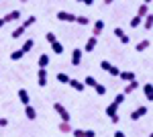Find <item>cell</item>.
<instances>
[{
    "instance_id": "cell-10",
    "label": "cell",
    "mask_w": 153,
    "mask_h": 137,
    "mask_svg": "<svg viewBox=\"0 0 153 137\" xmlns=\"http://www.w3.org/2000/svg\"><path fill=\"white\" fill-rule=\"evenodd\" d=\"M96 45H98V37L92 35V37H88V39H86V51H88V53H90V51H94Z\"/></svg>"
},
{
    "instance_id": "cell-45",
    "label": "cell",
    "mask_w": 153,
    "mask_h": 137,
    "mask_svg": "<svg viewBox=\"0 0 153 137\" xmlns=\"http://www.w3.org/2000/svg\"><path fill=\"white\" fill-rule=\"evenodd\" d=\"M149 137H153V131H151V135H149Z\"/></svg>"
},
{
    "instance_id": "cell-43",
    "label": "cell",
    "mask_w": 153,
    "mask_h": 137,
    "mask_svg": "<svg viewBox=\"0 0 153 137\" xmlns=\"http://www.w3.org/2000/svg\"><path fill=\"white\" fill-rule=\"evenodd\" d=\"M112 2H114V0H104V4H106V6H110Z\"/></svg>"
},
{
    "instance_id": "cell-36",
    "label": "cell",
    "mask_w": 153,
    "mask_h": 137,
    "mask_svg": "<svg viewBox=\"0 0 153 137\" xmlns=\"http://www.w3.org/2000/svg\"><path fill=\"white\" fill-rule=\"evenodd\" d=\"M100 68L104 70V72H108V68H110V61H106V59H102V61H100Z\"/></svg>"
},
{
    "instance_id": "cell-13",
    "label": "cell",
    "mask_w": 153,
    "mask_h": 137,
    "mask_svg": "<svg viewBox=\"0 0 153 137\" xmlns=\"http://www.w3.org/2000/svg\"><path fill=\"white\" fill-rule=\"evenodd\" d=\"M68 84H70V86H71V88H74L76 92H82L84 88H86V86H84V82L76 80V78H70V82H68Z\"/></svg>"
},
{
    "instance_id": "cell-28",
    "label": "cell",
    "mask_w": 153,
    "mask_h": 137,
    "mask_svg": "<svg viewBox=\"0 0 153 137\" xmlns=\"http://www.w3.org/2000/svg\"><path fill=\"white\" fill-rule=\"evenodd\" d=\"M55 78H57V82H61V84H68V82H70V76H68V74H63V72H59Z\"/></svg>"
},
{
    "instance_id": "cell-1",
    "label": "cell",
    "mask_w": 153,
    "mask_h": 137,
    "mask_svg": "<svg viewBox=\"0 0 153 137\" xmlns=\"http://www.w3.org/2000/svg\"><path fill=\"white\" fill-rule=\"evenodd\" d=\"M53 111L59 115V119H61V121H70V119H71L70 111H68V109H65L61 103H53Z\"/></svg>"
},
{
    "instance_id": "cell-38",
    "label": "cell",
    "mask_w": 153,
    "mask_h": 137,
    "mask_svg": "<svg viewBox=\"0 0 153 137\" xmlns=\"http://www.w3.org/2000/svg\"><path fill=\"white\" fill-rule=\"evenodd\" d=\"M8 125V119L6 117H0V127H6Z\"/></svg>"
},
{
    "instance_id": "cell-7",
    "label": "cell",
    "mask_w": 153,
    "mask_h": 137,
    "mask_svg": "<svg viewBox=\"0 0 153 137\" xmlns=\"http://www.w3.org/2000/svg\"><path fill=\"white\" fill-rule=\"evenodd\" d=\"M82 49H74L71 51V66H80L82 64Z\"/></svg>"
},
{
    "instance_id": "cell-3",
    "label": "cell",
    "mask_w": 153,
    "mask_h": 137,
    "mask_svg": "<svg viewBox=\"0 0 153 137\" xmlns=\"http://www.w3.org/2000/svg\"><path fill=\"white\" fill-rule=\"evenodd\" d=\"M145 115H147V106H137V109L131 111V121H139Z\"/></svg>"
},
{
    "instance_id": "cell-2",
    "label": "cell",
    "mask_w": 153,
    "mask_h": 137,
    "mask_svg": "<svg viewBox=\"0 0 153 137\" xmlns=\"http://www.w3.org/2000/svg\"><path fill=\"white\" fill-rule=\"evenodd\" d=\"M57 21H61V23H76V14H71V12H68V10H59Z\"/></svg>"
},
{
    "instance_id": "cell-34",
    "label": "cell",
    "mask_w": 153,
    "mask_h": 137,
    "mask_svg": "<svg viewBox=\"0 0 153 137\" xmlns=\"http://www.w3.org/2000/svg\"><path fill=\"white\" fill-rule=\"evenodd\" d=\"M45 37H47V41H49V43H53V41H57V35L53 33V31H49V33L45 35Z\"/></svg>"
},
{
    "instance_id": "cell-20",
    "label": "cell",
    "mask_w": 153,
    "mask_h": 137,
    "mask_svg": "<svg viewBox=\"0 0 153 137\" xmlns=\"http://www.w3.org/2000/svg\"><path fill=\"white\" fill-rule=\"evenodd\" d=\"M106 115H108V117H112V115H118V104L114 103V100H112V103L106 106Z\"/></svg>"
},
{
    "instance_id": "cell-9",
    "label": "cell",
    "mask_w": 153,
    "mask_h": 137,
    "mask_svg": "<svg viewBox=\"0 0 153 137\" xmlns=\"http://www.w3.org/2000/svg\"><path fill=\"white\" fill-rule=\"evenodd\" d=\"M137 88H139V82H137V78H135V80L127 82V86H125V90H123V94L127 96V94H131V92H135Z\"/></svg>"
},
{
    "instance_id": "cell-37",
    "label": "cell",
    "mask_w": 153,
    "mask_h": 137,
    "mask_svg": "<svg viewBox=\"0 0 153 137\" xmlns=\"http://www.w3.org/2000/svg\"><path fill=\"white\" fill-rule=\"evenodd\" d=\"M118 121H120L118 115H112V117H110V123H112V125H118Z\"/></svg>"
},
{
    "instance_id": "cell-24",
    "label": "cell",
    "mask_w": 153,
    "mask_h": 137,
    "mask_svg": "<svg viewBox=\"0 0 153 137\" xmlns=\"http://www.w3.org/2000/svg\"><path fill=\"white\" fill-rule=\"evenodd\" d=\"M51 47H53V53H55V55H61V53H63V45H61L59 41H53Z\"/></svg>"
},
{
    "instance_id": "cell-8",
    "label": "cell",
    "mask_w": 153,
    "mask_h": 137,
    "mask_svg": "<svg viewBox=\"0 0 153 137\" xmlns=\"http://www.w3.org/2000/svg\"><path fill=\"white\" fill-rule=\"evenodd\" d=\"M143 94H145V98L153 103V84L151 82H147V84H143Z\"/></svg>"
},
{
    "instance_id": "cell-26",
    "label": "cell",
    "mask_w": 153,
    "mask_h": 137,
    "mask_svg": "<svg viewBox=\"0 0 153 137\" xmlns=\"http://www.w3.org/2000/svg\"><path fill=\"white\" fill-rule=\"evenodd\" d=\"M94 90H96V94H100V96H104V94H106V86H104V84H100V82H96Z\"/></svg>"
},
{
    "instance_id": "cell-5",
    "label": "cell",
    "mask_w": 153,
    "mask_h": 137,
    "mask_svg": "<svg viewBox=\"0 0 153 137\" xmlns=\"http://www.w3.org/2000/svg\"><path fill=\"white\" fill-rule=\"evenodd\" d=\"M4 21H6V25L8 23H16V21H21V10H10L6 16H4Z\"/></svg>"
},
{
    "instance_id": "cell-30",
    "label": "cell",
    "mask_w": 153,
    "mask_h": 137,
    "mask_svg": "<svg viewBox=\"0 0 153 137\" xmlns=\"http://www.w3.org/2000/svg\"><path fill=\"white\" fill-rule=\"evenodd\" d=\"M76 23L86 27V25H90V19H88V16H76Z\"/></svg>"
},
{
    "instance_id": "cell-25",
    "label": "cell",
    "mask_w": 153,
    "mask_h": 137,
    "mask_svg": "<svg viewBox=\"0 0 153 137\" xmlns=\"http://www.w3.org/2000/svg\"><path fill=\"white\" fill-rule=\"evenodd\" d=\"M23 57H25V53L21 51V49H14V51L10 53V59H12V61H19V59H23Z\"/></svg>"
},
{
    "instance_id": "cell-35",
    "label": "cell",
    "mask_w": 153,
    "mask_h": 137,
    "mask_svg": "<svg viewBox=\"0 0 153 137\" xmlns=\"http://www.w3.org/2000/svg\"><path fill=\"white\" fill-rule=\"evenodd\" d=\"M114 103H117L118 106H120V104L125 103V94H123V92H120V94H117V96H114Z\"/></svg>"
},
{
    "instance_id": "cell-16",
    "label": "cell",
    "mask_w": 153,
    "mask_h": 137,
    "mask_svg": "<svg viewBox=\"0 0 153 137\" xmlns=\"http://www.w3.org/2000/svg\"><path fill=\"white\" fill-rule=\"evenodd\" d=\"M33 47H35V41H33V39H27V41L23 43V47H21V51H23L25 55H27V53H29Z\"/></svg>"
},
{
    "instance_id": "cell-4",
    "label": "cell",
    "mask_w": 153,
    "mask_h": 137,
    "mask_svg": "<svg viewBox=\"0 0 153 137\" xmlns=\"http://www.w3.org/2000/svg\"><path fill=\"white\" fill-rule=\"evenodd\" d=\"M37 84L43 88V86H47V70L45 68H39V72H37Z\"/></svg>"
},
{
    "instance_id": "cell-23",
    "label": "cell",
    "mask_w": 153,
    "mask_h": 137,
    "mask_svg": "<svg viewBox=\"0 0 153 137\" xmlns=\"http://www.w3.org/2000/svg\"><path fill=\"white\" fill-rule=\"evenodd\" d=\"M147 14H149V4H141V6H139V10H137V16H147Z\"/></svg>"
},
{
    "instance_id": "cell-18",
    "label": "cell",
    "mask_w": 153,
    "mask_h": 137,
    "mask_svg": "<svg viewBox=\"0 0 153 137\" xmlns=\"http://www.w3.org/2000/svg\"><path fill=\"white\" fill-rule=\"evenodd\" d=\"M149 45H151V41L149 39H143V41H139L135 45V51H145V49H149Z\"/></svg>"
},
{
    "instance_id": "cell-41",
    "label": "cell",
    "mask_w": 153,
    "mask_h": 137,
    "mask_svg": "<svg viewBox=\"0 0 153 137\" xmlns=\"http://www.w3.org/2000/svg\"><path fill=\"white\" fill-rule=\"evenodd\" d=\"M114 137H125V133L123 131H114Z\"/></svg>"
},
{
    "instance_id": "cell-22",
    "label": "cell",
    "mask_w": 153,
    "mask_h": 137,
    "mask_svg": "<svg viewBox=\"0 0 153 137\" xmlns=\"http://www.w3.org/2000/svg\"><path fill=\"white\" fill-rule=\"evenodd\" d=\"M25 31H27V29H25L23 25H19V27H16V29L12 31V39H21V37L25 35Z\"/></svg>"
},
{
    "instance_id": "cell-14",
    "label": "cell",
    "mask_w": 153,
    "mask_h": 137,
    "mask_svg": "<svg viewBox=\"0 0 153 137\" xmlns=\"http://www.w3.org/2000/svg\"><path fill=\"white\" fill-rule=\"evenodd\" d=\"M19 100H21V104H25V106H27V104H31V98H29V92L25 90V88H21V90H19Z\"/></svg>"
},
{
    "instance_id": "cell-42",
    "label": "cell",
    "mask_w": 153,
    "mask_h": 137,
    "mask_svg": "<svg viewBox=\"0 0 153 137\" xmlns=\"http://www.w3.org/2000/svg\"><path fill=\"white\" fill-rule=\"evenodd\" d=\"M4 25H6V21H4V16H0V29H2Z\"/></svg>"
},
{
    "instance_id": "cell-40",
    "label": "cell",
    "mask_w": 153,
    "mask_h": 137,
    "mask_svg": "<svg viewBox=\"0 0 153 137\" xmlns=\"http://www.w3.org/2000/svg\"><path fill=\"white\" fill-rule=\"evenodd\" d=\"M76 2H84L86 6H92V4H94V0H76Z\"/></svg>"
},
{
    "instance_id": "cell-17",
    "label": "cell",
    "mask_w": 153,
    "mask_h": 137,
    "mask_svg": "<svg viewBox=\"0 0 153 137\" xmlns=\"http://www.w3.org/2000/svg\"><path fill=\"white\" fill-rule=\"evenodd\" d=\"M37 66H39V68H45V70H47V66H49V55H47V53L39 55V59H37Z\"/></svg>"
},
{
    "instance_id": "cell-44",
    "label": "cell",
    "mask_w": 153,
    "mask_h": 137,
    "mask_svg": "<svg viewBox=\"0 0 153 137\" xmlns=\"http://www.w3.org/2000/svg\"><path fill=\"white\" fill-rule=\"evenodd\" d=\"M21 2H29V0H21Z\"/></svg>"
},
{
    "instance_id": "cell-19",
    "label": "cell",
    "mask_w": 153,
    "mask_h": 137,
    "mask_svg": "<svg viewBox=\"0 0 153 137\" xmlns=\"http://www.w3.org/2000/svg\"><path fill=\"white\" fill-rule=\"evenodd\" d=\"M141 25L147 29V31H151V27H153V14H151V12H149L147 16H143V23Z\"/></svg>"
},
{
    "instance_id": "cell-27",
    "label": "cell",
    "mask_w": 153,
    "mask_h": 137,
    "mask_svg": "<svg viewBox=\"0 0 153 137\" xmlns=\"http://www.w3.org/2000/svg\"><path fill=\"white\" fill-rule=\"evenodd\" d=\"M35 21H37V16H27V19H25V21H23L21 25H23L25 29H29L31 25H35Z\"/></svg>"
},
{
    "instance_id": "cell-21",
    "label": "cell",
    "mask_w": 153,
    "mask_h": 137,
    "mask_svg": "<svg viewBox=\"0 0 153 137\" xmlns=\"http://www.w3.org/2000/svg\"><path fill=\"white\" fill-rule=\"evenodd\" d=\"M118 78H120L123 82H131V80H135V74H133V72H120Z\"/></svg>"
},
{
    "instance_id": "cell-29",
    "label": "cell",
    "mask_w": 153,
    "mask_h": 137,
    "mask_svg": "<svg viewBox=\"0 0 153 137\" xmlns=\"http://www.w3.org/2000/svg\"><path fill=\"white\" fill-rule=\"evenodd\" d=\"M141 23H143V19H141V16H133V19H131V27H133V29L141 27Z\"/></svg>"
},
{
    "instance_id": "cell-32",
    "label": "cell",
    "mask_w": 153,
    "mask_h": 137,
    "mask_svg": "<svg viewBox=\"0 0 153 137\" xmlns=\"http://www.w3.org/2000/svg\"><path fill=\"white\" fill-rule=\"evenodd\" d=\"M74 137H86V129H71Z\"/></svg>"
},
{
    "instance_id": "cell-15",
    "label": "cell",
    "mask_w": 153,
    "mask_h": 137,
    "mask_svg": "<svg viewBox=\"0 0 153 137\" xmlns=\"http://www.w3.org/2000/svg\"><path fill=\"white\" fill-rule=\"evenodd\" d=\"M59 133H71V125H70V121H59Z\"/></svg>"
},
{
    "instance_id": "cell-33",
    "label": "cell",
    "mask_w": 153,
    "mask_h": 137,
    "mask_svg": "<svg viewBox=\"0 0 153 137\" xmlns=\"http://www.w3.org/2000/svg\"><path fill=\"white\" fill-rule=\"evenodd\" d=\"M108 74H110V76H118V74H120V70H118L117 66H112V64H110V68H108Z\"/></svg>"
},
{
    "instance_id": "cell-31",
    "label": "cell",
    "mask_w": 153,
    "mask_h": 137,
    "mask_svg": "<svg viewBox=\"0 0 153 137\" xmlns=\"http://www.w3.org/2000/svg\"><path fill=\"white\" fill-rule=\"evenodd\" d=\"M96 78H92V76H88V78H86V80H84V86H90V88H94L96 86Z\"/></svg>"
},
{
    "instance_id": "cell-39",
    "label": "cell",
    "mask_w": 153,
    "mask_h": 137,
    "mask_svg": "<svg viewBox=\"0 0 153 137\" xmlns=\"http://www.w3.org/2000/svg\"><path fill=\"white\" fill-rule=\"evenodd\" d=\"M86 137H96V131H92V129H86Z\"/></svg>"
},
{
    "instance_id": "cell-6",
    "label": "cell",
    "mask_w": 153,
    "mask_h": 137,
    "mask_svg": "<svg viewBox=\"0 0 153 137\" xmlns=\"http://www.w3.org/2000/svg\"><path fill=\"white\" fill-rule=\"evenodd\" d=\"M114 35H117V37H118V41H120L123 45H127V43H129V41H131V39H129V35L125 33V31H123L120 27H117V29H114Z\"/></svg>"
},
{
    "instance_id": "cell-12",
    "label": "cell",
    "mask_w": 153,
    "mask_h": 137,
    "mask_svg": "<svg viewBox=\"0 0 153 137\" xmlns=\"http://www.w3.org/2000/svg\"><path fill=\"white\" fill-rule=\"evenodd\" d=\"M102 31H104V21H102V19H98V21L94 23V29H92V35H94V37H98V35L102 33Z\"/></svg>"
},
{
    "instance_id": "cell-11",
    "label": "cell",
    "mask_w": 153,
    "mask_h": 137,
    "mask_svg": "<svg viewBox=\"0 0 153 137\" xmlns=\"http://www.w3.org/2000/svg\"><path fill=\"white\" fill-rule=\"evenodd\" d=\"M25 115H27L29 121H35V119H37V109H35V106H31V104H27V106H25Z\"/></svg>"
}]
</instances>
